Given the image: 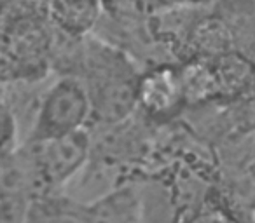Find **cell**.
<instances>
[{
	"instance_id": "1",
	"label": "cell",
	"mask_w": 255,
	"mask_h": 223,
	"mask_svg": "<svg viewBox=\"0 0 255 223\" xmlns=\"http://www.w3.org/2000/svg\"><path fill=\"white\" fill-rule=\"evenodd\" d=\"M133 65L117 49L89 44L86 49V84L93 103V119L116 124L136 108V80Z\"/></svg>"
},
{
	"instance_id": "2",
	"label": "cell",
	"mask_w": 255,
	"mask_h": 223,
	"mask_svg": "<svg viewBox=\"0 0 255 223\" xmlns=\"http://www.w3.org/2000/svg\"><path fill=\"white\" fill-rule=\"evenodd\" d=\"M93 121V103L86 84L77 75H61L39 99L26 143L60 138L88 129Z\"/></svg>"
},
{
	"instance_id": "3",
	"label": "cell",
	"mask_w": 255,
	"mask_h": 223,
	"mask_svg": "<svg viewBox=\"0 0 255 223\" xmlns=\"http://www.w3.org/2000/svg\"><path fill=\"white\" fill-rule=\"evenodd\" d=\"M30 150L42 195L60 194L75 178L91 155V136L88 129L37 143L23 142Z\"/></svg>"
},
{
	"instance_id": "4",
	"label": "cell",
	"mask_w": 255,
	"mask_h": 223,
	"mask_svg": "<svg viewBox=\"0 0 255 223\" xmlns=\"http://www.w3.org/2000/svg\"><path fill=\"white\" fill-rule=\"evenodd\" d=\"M42 192L25 143L0 155V223H25L28 209Z\"/></svg>"
},
{
	"instance_id": "5",
	"label": "cell",
	"mask_w": 255,
	"mask_h": 223,
	"mask_svg": "<svg viewBox=\"0 0 255 223\" xmlns=\"http://www.w3.org/2000/svg\"><path fill=\"white\" fill-rule=\"evenodd\" d=\"M136 106L156 121L171 119L185 108L180 68L157 65L142 72L136 80Z\"/></svg>"
},
{
	"instance_id": "6",
	"label": "cell",
	"mask_w": 255,
	"mask_h": 223,
	"mask_svg": "<svg viewBox=\"0 0 255 223\" xmlns=\"http://www.w3.org/2000/svg\"><path fill=\"white\" fill-rule=\"evenodd\" d=\"M105 0H46V11L54 32L82 40L103 18Z\"/></svg>"
},
{
	"instance_id": "7",
	"label": "cell",
	"mask_w": 255,
	"mask_h": 223,
	"mask_svg": "<svg viewBox=\"0 0 255 223\" xmlns=\"http://www.w3.org/2000/svg\"><path fill=\"white\" fill-rule=\"evenodd\" d=\"M217 101H238L255 87V61L238 49L208 58Z\"/></svg>"
},
{
	"instance_id": "8",
	"label": "cell",
	"mask_w": 255,
	"mask_h": 223,
	"mask_svg": "<svg viewBox=\"0 0 255 223\" xmlns=\"http://www.w3.org/2000/svg\"><path fill=\"white\" fill-rule=\"evenodd\" d=\"M185 46L192 49L191 58H213L236 49V39L229 26L215 14L199 16L192 26Z\"/></svg>"
},
{
	"instance_id": "9",
	"label": "cell",
	"mask_w": 255,
	"mask_h": 223,
	"mask_svg": "<svg viewBox=\"0 0 255 223\" xmlns=\"http://www.w3.org/2000/svg\"><path fill=\"white\" fill-rule=\"evenodd\" d=\"M215 14L229 26L236 44L255 39V0H219Z\"/></svg>"
},
{
	"instance_id": "10",
	"label": "cell",
	"mask_w": 255,
	"mask_h": 223,
	"mask_svg": "<svg viewBox=\"0 0 255 223\" xmlns=\"http://www.w3.org/2000/svg\"><path fill=\"white\" fill-rule=\"evenodd\" d=\"M19 84H33L12 40L0 30V89Z\"/></svg>"
},
{
	"instance_id": "11",
	"label": "cell",
	"mask_w": 255,
	"mask_h": 223,
	"mask_svg": "<svg viewBox=\"0 0 255 223\" xmlns=\"http://www.w3.org/2000/svg\"><path fill=\"white\" fill-rule=\"evenodd\" d=\"M19 122L11 103L0 92V155L19 145Z\"/></svg>"
},
{
	"instance_id": "12",
	"label": "cell",
	"mask_w": 255,
	"mask_h": 223,
	"mask_svg": "<svg viewBox=\"0 0 255 223\" xmlns=\"http://www.w3.org/2000/svg\"><path fill=\"white\" fill-rule=\"evenodd\" d=\"M236 103V124L241 131H255V87L238 99Z\"/></svg>"
},
{
	"instance_id": "13",
	"label": "cell",
	"mask_w": 255,
	"mask_h": 223,
	"mask_svg": "<svg viewBox=\"0 0 255 223\" xmlns=\"http://www.w3.org/2000/svg\"><path fill=\"white\" fill-rule=\"evenodd\" d=\"M187 223H238L227 209L215 204H206L189 218Z\"/></svg>"
},
{
	"instance_id": "14",
	"label": "cell",
	"mask_w": 255,
	"mask_h": 223,
	"mask_svg": "<svg viewBox=\"0 0 255 223\" xmlns=\"http://www.w3.org/2000/svg\"><path fill=\"white\" fill-rule=\"evenodd\" d=\"M191 4H205V2H212V0H187Z\"/></svg>"
},
{
	"instance_id": "15",
	"label": "cell",
	"mask_w": 255,
	"mask_h": 223,
	"mask_svg": "<svg viewBox=\"0 0 255 223\" xmlns=\"http://www.w3.org/2000/svg\"><path fill=\"white\" fill-rule=\"evenodd\" d=\"M0 4H2V0H0Z\"/></svg>"
}]
</instances>
